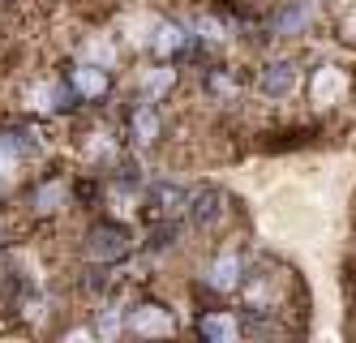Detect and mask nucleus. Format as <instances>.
Listing matches in <instances>:
<instances>
[{
  "mask_svg": "<svg viewBox=\"0 0 356 343\" xmlns=\"http://www.w3.org/2000/svg\"><path fill=\"white\" fill-rule=\"evenodd\" d=\"M241 305L253 313V318H275L279 313V305H284V287H288V275L284 271H270V266H262V271H249L241 283Z\"/></svg>",
  "mask_w": 356,
  "mask_h": 343,
  "instance_id": "f257e3e1",
  "label": "nucleus"
},
{
  "mask_svg": "<svg viewBox=\"0 0 356 343\" xmlns=\"http://www.w3.org/2000/svg\"><path fill=\"white\" fill-rule=\"evenodd\" d=\"M86 253H90V262H104L108 266V262L129 253V236H124V228H116V223H104V228H95L86 236Z\"/></svg>",
  "mask_w": 356,
  "mask_h": 343,
  "instance_id": "f03ea898",
  "label": "nucleus"
},
{
  "mask_svg": "<svg viewBox=\"0 0 356 343\" xmlns=\"http://www.w3.org/2000/svg\"><path fill=\"white\" fill-rule=\"evenodd\" d=\"M189 219H193V228H202V232H215V228L227 219V198H223L219 189H197V193L189 198Z\"/></svg>",
  "mask_w": 356,
  "mask_h": 343,
  "instance_id": "7ed1b4c3",
  "label": "nucleus"
},
{
  "mask_svg": "<svg viewBox=\"0 0 356 343\" xmlns=\"http://www.w3.org/2000/svg\"><path fill=\"white\" fill-rule=\"evenodd\" d=\"M292 86H296V65H292V61H270V65H262L258 90H262L266 99H288Z\"/></svg>",
  "mask_w": 356,
  "mask_h": 343,
  "instance_id": "20e7f679",
  "label": "nucleus"
},
{
  "mask_svg": "<svg viewBox=\"0 0 356 343\" xmlns=\"http://www.w3.org/2000/svg\"><path fill=\"white\" fill-rule=\"evenodd\" d=\"M129 330L134 335H172L176 330V318L163 309V305H142L129 313Z\"/></svg>",
  "mask_w": 356,
  "mask_h": 343,
  "instance_id": "39448f33",
  "label": "nucleus"
},
{
  "mask_svg": "<svg viewBox=\"0 0 356 343\" xmlns=\"http://www.w3.org/2000/svg\"><path fill=\"white\" fill-rule=\"evenodd\" d=\"M241 249H223L215 262H211V271H207V283L219 287V292H227V287H236L241 283Z\"/></svg>",
  "mask_w": 356,
  "mask_h": 343,
  "instance_id": "423d86ee",
  "label": "nucleus"
},
{
  "mask_svg": "<svg viewBox=\"0 0 356 343\" xmlns=\"http://www.w3.org/2000/svg\"><path fill=\"white\" fill-rule=\"evenodd\" d=\"M69 95H78V99H95V95H104L108 90V73L104 69H95V65H78V69H69Z\"/></svg>",
  "mask_w": 356,
  "mask_h": 343,
  "instance_id": "0eeeda50",
  "label": "nucleus"
},
{
  "mask_svg": "<svg viewBox=\"0 0 356 343\" xmlns=\"http://www.w3.org/2000/svg\"><path fill=\"white\" fill-rule=\"evenodd\" d=\"M236 322L232 318H223V313H207V318L197 322V335L202 339H215V343H227V339H236Z\"/></svg>",
  "mask_w": 356,
  "mask_h": 343,
  "instance_id": "6e6552de",
  "label": "nucleus"
},
{
  "mask_svg": "<svg viewBox=\"0 0 356 343\" xmlns=\"http://www.w3.org/2000/svg\"><path fill=\"white\" fill-rule=\"evenodd\" d=\"M134 142H142V146H150V142H155L159 138V116H155V108H146V103H142V108H134Z\"/></svg>",
  "mask_w": 356,
  "mask_h": 343,
  "instance_id": "1a4fd4ad",
  "label": "nucleus"
},
{
  "mask_svg": "<svg viewBox=\"0 0 356 343\" xmlns=\"http://www.w3.org/2000/svg\"><path fill=\"white\" fill-rule=\"evenodd\" d=\"M65 202V180H43L39 189L31 193V210H39V215H47V210H56Z\"/></svg>",
  "mask_w": 356,
  "mask_h": 343,
  "instance_id": "9d476101",
  "label": "nucleus"
},
{
  "mask_svg": "<svg viewBox=\"0 0 356 343\" xmlns=\"http://www.w3.org/2000/svg\"><path fill=\"white\" fill-rule=\"evenodd\" d=\"M305 22H309V9H305L300 0H292V5H284V9L275 13V31H279V35H296Z\"/></svg>",
  "mask_w": 356,
  "mask_h": 343,
  "instance_id": "9b49d317",
  "label": "nucleus"
},
{
  "mask_svg": "<svg viewBox=\"0 0 356 343\" xmlns=\"http://www.w3.org/2000/svg\"><path fill=\"white\" fill-rule=\"evenodd\" d=\"M185 47V31L181 26H159V39H155V51L159 56H172V51Z\"/></svg>",
  "mask_w": 356,
  "mask_h": 343,
  "instance_id": "f8f14e48",
  "label": "nucleus"
},
{
  "mask_svg": "<svg viewBox=\"0 0 356 343\" xmlns=\"http://www.w3.org/2000/svg\"><path fill=\"white\" fill-rule=\"evenodd\" d=\"M172 77H176L172 69H163V73H155V77H150V90H163V86L172 82Z\"/></svg>",
  "mask_w": 356,
  "mask_h": 343,
  "instance_id": "ddd939ff",
  "label": "nucleus"
}]
</instances>
